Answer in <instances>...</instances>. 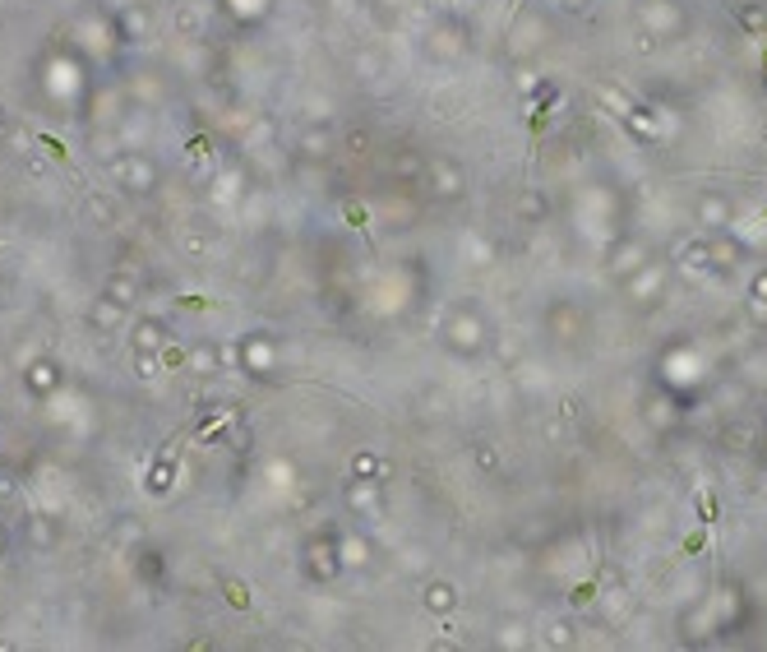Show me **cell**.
Masks as SVG:
<instances>
[{
  "instance_id": "6da1fadb",
  "label": "cell",
  "mask_w": 767,
  "mask_h": 652,
  "mask_svg": "<svg viewBox=\"0 0 767 652\" xmlns=\"http://www.w3.org/2000/svg\"><path fill=\"white\" fill-rule=\"evenodd\" d=\"M726 213H730V208H726V199H707V204H703V217H707V222H726Z\"/></svg>"
}]
</instances>
